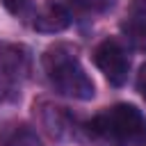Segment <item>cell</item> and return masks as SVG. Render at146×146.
<instances>
[{
  "mask_svg": "<svg viewBox=\"0 0 146 146\" xmlns=\"http://www.w3.org/2000/svg\"><path fill=\"white\" fill-rule=\"evenodd\" d=\"M121 32L137 50H146V0H132L121 23Z\"/></svg>",
  "mask_w": 146,
  "mask_h": 146,
  "instance_id": "4",
  "label": "cell"
},
{
  "mask_svg": "<svg viewBox=\"0 0 146 146\" xmlns=\"http://www.w3.org/2000/svg\"><path fill=\"white\" fill-rule=\"evenodd\" d=\"M41 64H43L48 82L52 84V89L57 94L75 98V100H91L94 98L96 87H94L91 78L84 73L73 48L57 43L43 52Z\"/></svg>",
  "mask_w": 146,
  "mask_h": 146,
  "instance_id": "2",
  "label": "cell"
},
{
  "mask_svg": "<svg viewBox=\"0 0 146 146\" xmlns=\"http://www.w3.org/2000/svg\"><path fill=\"white\" fill-rule=\"evenodd\" d=\"M2 2V7L7 9V11H11V14H21L23 9H25V5H27V0H0Z\"/></svg>",
  "mask_w": 146,
  "mask_h": 146,
  "instance_id": "8",
  "label": "cell"
},
{
  "mask_svg": "<svg viewBox=\"0 0 146 146\" xmlns=\"http://www.w3.org/2000/svg\"><path fill=\"white\" fill-rule=\"evenodd\" d=\"M94 64L100 68V73L107 78L110 84H114V87L125 84L128 71H130V57L116 39H105L96 46Z\"/></svg>",
  "mask_w": 146,
  "mask_h": 146,
  "instance_id": "3",
  "label": "cell"
},
{
  "mask_svg": "<svg viewBox=\"0 0 146 146\" xmlns=\"http://www.w3.org/2000/svg\"><path fill=\"white\" fill-rule=\"evenodd\" d=\"M112 2H114V0H91V9H94V11H103V9L112 7Z\"/></svg>",
  "mask_w": 146,
  "mask_h": 146,
  "instance_id": "10",
  "label": "cell"
},
{
  "mask_svg": "<svg viewBox=\"0 0 146 146\" xmlns=\"http://www.w3.org/2000/svg\"><path fill=\"white\" fill-rule=\"evenodd\" d=\"M34 30L39 32H46V34H55V32H62L71 25V14L66 7L57 5V2H48L43 5L36 14H34Z\"/></svg>",
  "mask_w": 146,
  "mask_h": 146,
  "instance_id": "5",
  "label": "cell"
},
{
  "mask_svg": "<svg viewBox=\"0 0 146 146\" xmlns=\"http://www.w3.org/2000/svg\"><path fill=\"white\" fill-rule=\"evenodd\" d=\"M137 91L141 94V98L146 100V64L139 68V73H137Z\"/></svg>",
  "mask_w": 146,
  "mask_h": 146,
  "instance_id": "9",
  "label": "cell"
},
{
  "mask_svg": "<svg viewBox=\"0 0 146 146\" xmlns=\"http://www.w3.org/2000/svg\"><path fill=\"white\" fill-rule=\"evenodd\" d=\"M2 64H5L7 75L18 78L21 73L27 71L30 59H27V55H25L23 48H18V46H7V48H5V55H2Z\"/></svg>",
  "mask_w": 146,
  "mask_h": 146,
  "instance_id": "6",
  "label": "cell"
},
{
  "mask_svg": "<svg viewBox=\"0 0 146 146\" xmlns=\"http://www.w3.org/2000/svg\"><path fill=\"white\" fill-rule=\"evenodd\" d=\"M89 137L98 146H144L146 116L128 103H119L87 123Z\"/></svg>",
  "mask_w": 146,
  "mask_h": 146,
  "instance_id": "1",
  "label": "cell"
},
{
  "mask_svg": "<svg viewBox=\"0 0 146 146\" xmlns=\"http://www.w3.org/2000/svg\"><path fill=\"white\" fill-rule=\"evenodd\" d=\"M71 2L73 7H80V9H91V0H66Z\"/></svg>",
  "mask_w": 146,
  "mask_h": 146,
  "instance_id": "11",
  "label": "cell"
},
{
  "mask_svg": "<svg viewBox=\"0 0 146 146\" xmlns=\"http://www.w3.org/2000/svg\"><path fill=\"white\" fill-rule=\"evenodd\" d=\"M5 144L7 146H34L36 141H34V135L25 125H16L9 132V137H5Z\"/></svg>",
  "mask_w": 146,
  "mask_h": 146,
  "instance_id": "7",
  "label": "cell"
}]
</instances>
